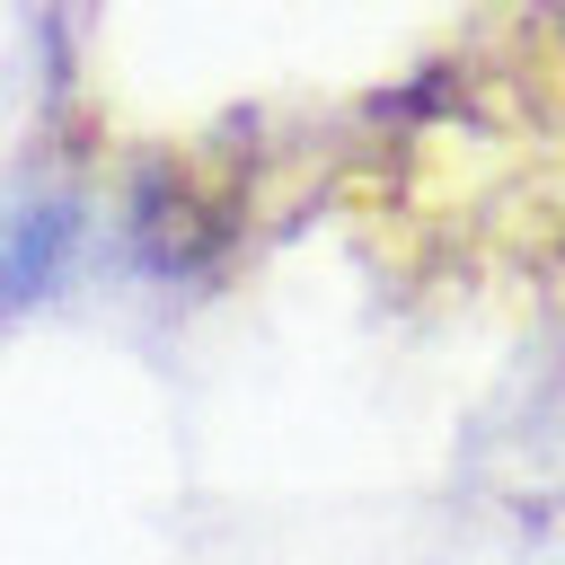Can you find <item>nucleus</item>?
Listing matches in <instances>:
<instances>
[{
	"mask_svg": "<svg viewBox=\"0 0 565 565\" xmlns=\"http://www.w3.org/2000/svg\"><path fill=\"white\" fill-rule=\"evenodd\" d=\"M71 256H79V194H18L0 212V318L53 300Z\"/></svg>",
	"mask_w": 565,
	"mask_h": 565,
	"instance_id": "1",
	"label": "nucleus"
}]
</instances>
